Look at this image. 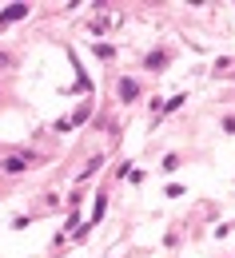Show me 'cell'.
<instances>
[{"label": "cell", "instance_id": "2", "mask_svg": "<svg viewBox=\"0 0 235 258\" xmlns=\"http://www.w3.org/2000/svg\"><path fill=\"white\" fill-rule=\"evenodd\" d=\"M24 163H28V155H12V159H4V171H8V175H20Z\"/></svg>", "mask_w": 235, "mask_h": 258}, {"label": "cell", "instance_id": "3", "mask_svg": "<svg viewBox=\"0 0 235 258\" xmlns=\"http://www.w3.org/2000/svg\"><path fill=\"white\" fill-rule=\"evenodd\" d=\"M120 96H124L128 103H132V99L139 96V84H135V80H124V84H120Z\"/></svg>", "mask_w": 235, "mask_h": 258}, {"label": "cell", "instance_id": "7", "mask_svg": "<svg viewBox=\"0 0 235 258\" xmlns=\"http://www.w3.org/2000/svg\"><path fill=\"white\" fill-rule=\"evenodd\" d=\"M179 103H183V96H171L168 103H160V111H175V107H179Z\"/></svg>", "mask_w": 235, "mask_h": 258}, {"label": "cell", "instance_id": "6", "mask_svg": "<svg viewBox=\"0 0 235 258\" xmlns=\"http://www.w3.org/2000/svg\"><path fill=\"white\" fill-rule=\"evenodd\" d=\"M168 64V56H164V52H152V56H148V68H164Z\"/></svg>", "mask_w": 235, "mask_h": 258}, {"label": "cell", "instance_id": "4", "mask_svg": "<svg viewBox=\"0 0 235 258\" xmlns=\"http://www.w3.org/2000/svg\"><path fill=\"white\" fill-rule=\"evenodd\" d=\"M104 211H108V195H96V211H92V223H100Z\"/></svg>", "mask_w": 235, "mask_h": 258}, {"label": "cell", "instance_id": "1", "mask_svg": "<svg viewBox=\"0 0 235 258\" xmlns=\"http://www.w3.org/2000/svg\"><path fill=\"white\" fill-rule=\"evenodd\" d=\"M24 16H28V4H4V12H0V28L16 24V20H24Z\"/></svg>", "mask_w": 235, "mask_h": 258}, {"label": "cell", "instance_id": "5", "mask_svg": "<svg viewBox=\"0 0 235 258\" xmlns=\"http://www.w3.org/2000/svg\"><path fill=\"white\" fill-rule=\"evenodd\" d=\"M100 155H96V159H92V163H88V167H84V175H80V183H84V179H92V175H96V171H100Z\"/></svg>", "mask_w": 235, "mask_h": 258}, {"label": "cell", "instance_id": "8", "mask_svg": "<svg viewBox=\"0 0 235 258\" xmlns=\"http://www.w3.org/2000/svg\"><path fill=\"white\" fill-rule=\"evenodd\" d=\"M4 64H12V56H8V52H0V68Z\"/></svg>", "mask_w": 235, "mask_h": 258}]
</instances>
